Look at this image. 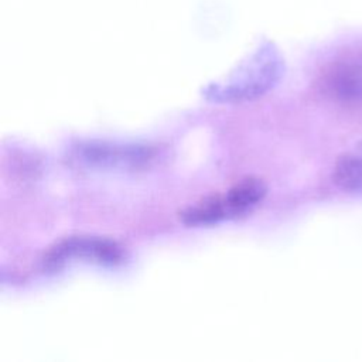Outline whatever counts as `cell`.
Returning a JSON list of instances; mask_svg holds the SVG:
<instances>
[{
	"label": "cell",
	"mask_w": 362,
	"mask_h": 362,
	"mask_svg": "<svg viewBox=\"0 0 362 362\" xmlns=\"http://www.w3.org/2000/svg\"><path fill=\"white\" fill-rule=\"evenodd\" d=\"M283 64L273 47L262 48L249 62L240 66L226 82L211 83L205 88V95L212 100H246L256 98L279 81Z\"/></svg>",
	"instance_id": "cell-1"
},
{
	"label": "cell",
	"mask_w": 362,
	"mask_h": 362,
	"mask_svg": "<svg viewBox=\"0 0 362 362\" xmlns=\"http://www.w3.org/2000/svg\"><path fill=\"white\" fill-rule=\"evenodd\" d=\"M332 181L344 192L362 198V141L338 156L332 170Z\"/></svg>",
	"instance_id": "cell-5"
},
{
	"label": "cell",
	"mask_w": 362,
	"mask_h": 362,
	"mask_svg": "<svg viewBox=\"0 0 362 362\" xmlns=\"http://www.w3.org/2000/svg\"><path fill=\"white\" fill-rule=\"evenodd\" d=\"M229 212L222 195L208 197L180 212V219L185 225H211L223 219H229Z\"/></svg>",
	"instance_id": "cell-7"
},
{
	"label": "cell",
	"mask_w": 362,
	"mask_h": 362,
	"mask_svg": "<svg viewBox=\"0 0 362 362\" xmlns=\"http://www.w3.org/2000/svg\"><path fill=\"white\" fill-rule=\"evenodd\" d=\"M266 192L267 188L262 180L249 177L236 182L222 198L229 216L235 218L252 211L264 198Z\"/></svg>",
	"instance_id": "cell-6"
},
{
	"label": "cell",
	"mask_w": 362,
	"mask_h": 362,
	"mask_svg": "<svg viewBox=\"0 0 362 362\" xmlns=\"http://www.w3.org/2000/svg\"><path fill=\"white\" fill-rule=\"evenodd\" d=\"M320 88L329 99L345 106H362V45L332 58L321 71Z\"/></svg>",
	"instance_id": "cell-2"
},
{
	"label": "cell",
	"mask_w": 362,
	"mask_h": 362,
	"mask_svg": "<svg viewBox=\"0 0 362 362\" xmlns=\"http://www.w3.org/2000/svg\"><path fill=\"white\" fill-rule=\"evenodd\" d=\"M75 157L88 165L103 168H137L154 158V148L146 144L89 140L74 147Z\"/></svg>",
	"instance_id": "cell-4"
},
{
	"label": "cell",
	"mask_w": 362,
	"mask_h": 362,
	"mask_svg": "<svg viewBox=\"0 0 362 362\" xmlns=\"http://www.w3.org/2000/svg\"><path fill=\"white\" fill-rule=\"evenodd\" d=\"M124 259V249L115 240L99 236H71L49 249L44 257V264L48 269H58L69 262L117 266Z\"/></svg>",
	"instance_id": "cell-3"
}]
</instances>
